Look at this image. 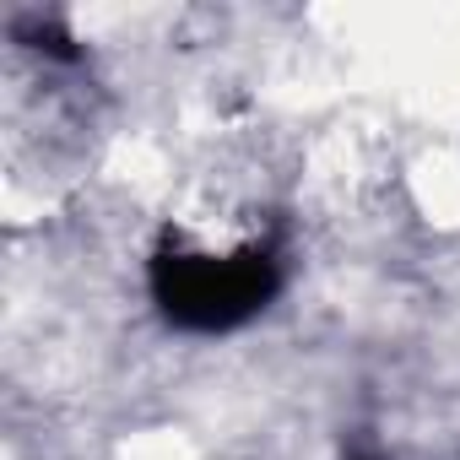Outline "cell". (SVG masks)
I'll return each mask as SVG.
<instances>
[{"instance_id":"cell-1","label":"cell","mask_w":460,"mask_h":460,"mask_svg":"<svg viewBox=\"0 0 460 460\" xmlns=\"http://www.w3.org/2000/svg\"><path fill=\"white\" fill-rule=\"evenodd\" d=\"M152 288L157 304L190 325V331H227L244 314H255L271 288L277 271L266 255H239V261H206V255H163L152 266Z\"/></svg>"}]
</instances>
